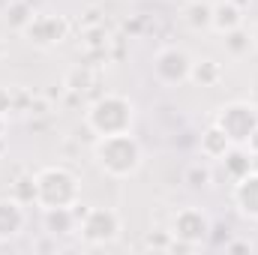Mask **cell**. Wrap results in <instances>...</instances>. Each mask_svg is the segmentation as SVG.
Here are the masks:
<instances>
[{
    "mask_svg": "<svg viewBox=\"0 0 258 255\" xmlns=\"http://www.w3.org/2000/svg\"><path fill=\"white\" fill-rule=\"evenodd\" d=\"M231 147H234L231 138L216 126V123H210V126L201 132V138H198V153H201L204 159H210V162H219Z\"/></svg>",
    "mask_w": 258,
    "mask_h": 255,
    "instance_id": "14",
    "label": "cell"
},
{
    "mask_svg": "<svg viewBox=\"0 0 258 255\" xmlns=\"http://www.w3.org/2000/svg\"><path fill=\"white\" fill-rule=\"evenodd\" d=\"M84 126L96 138L99 135L132 132V126H135V102L123 93H99L84 108Z\"/></svg>",
    "mask_w": 258,
    "mask_h": 255,
    "instance_id": "3",
    "label": "cell"
},
{
    "mask_svg": "<svg viewBox=\"0 0 258 255\" xmlns=\"http://www.w3.org/2000/svg\"><path fill=\"white\" fill-rule=\"evenodd\" d=\"M219 162H222L225 174L231 177V183H234V180H240V177H246V174L255 168V156H252L243 144H234V147L219 159Z\"/></svg>",
    "mask_w": 258,
    "mask_h": 255,
    "instance_id": "16",
    "label": "cell"
},
{
    "mask_svg": "<svg viewBox=\"0 0 258 255\" xmlns=\"http://www.w3.org/2000/svg\"><path fill=\"white\" fill-rule=\"evenodd\" d=\"M36 12H33V6H30V0H9V6L3 9V21H6V27L9 30H24L27 27V21L33 18Z\"/></svg>",
    "mask_w": 258,
    "mask_h": 255,
    "instance_id": "19",
    "label": "cell"
},
{
    "mask_svg": "<svg viewBox=\"0 0 258 255\" xmlns=\"http://www.w3.org/2000/svg\"><path fill=\"white\" fill-rule=\"evenodd\" d=\"M27 228V210L24 201L15 195H3L0 198V243H12L24 234Z\"/></svg>",
    "mask_w": 258,
    "mask_h": 255,
    "instance_id": "9",
    "label": "cell"
},
{
    "mask_svg": "<svg viewBox=\"0 0 258 255\" xmlns=\"http://www.w3.org/2000/svg\"><path fill=\"white\" fill-rule=\"evenodd\" d=\"M243 147H246V150H249L252 156H258V126L252 129V132H249V138H246V144H243Z\"/></svg>",
    "mask_w": 258,
    "mask_h": 255,
    "instance_id": "26",
    "label": "cell"
},
{
    "mask_svg": "<svg viewBox=\"0 0 258 255\" xmlns=\"http://www.w3.org/2000/svg\"><path fill=\"white\" fill-rule=\"evenodd\" d=\"M171 246H174L171 231H156V234H147L144 240V249H171Z\"/></svg>",
    "mask_w": 258,
    "mask_h": 255,
    "instance_id": "22",
    "label": "cell"
},
{
    "mask_svg": "<svg viewBox=\"0 0 258 255\" xmlns=\"http://www.w3.org/2000/svg\"><path fill=\"white\" fill-rule=\"evenodd\" d=\"M6 132H9V117H0V141L6 138Z\"/></svg>",
    "mask_w": 258,
    "mask_h": 255,
    "instance_id": "27",
    "label": "cell"
},
{
    "mask_svg": "<svg viewBox=\"0 0 258 255\" xmlns=\"http://www.w3.org/2000/svg\"><path fill=\"white\" fill-rule=\"evenodd\" d=\"M222 48H225V54H228V57H234V60H240V57L252 54V51H255L252 30H249V27H234V30L222 33Z\"/></svg>",
    "mask_w": 258,
    "mask_h": 255,
    "instance_id": "17",
    "label": "cell"
},
{
    "mask_svg": "<svg viewBox=\"0 0 258 255\" xmlns=\"http://www.w3.org/2000/svg\"><path fill=\"white\" fill-rule=\"evenodd\" d=\"M231 204L234 210L249 219V222H258V168H252L246 177L234 180V189H231Z\"/></svg>",
    "mask_w": 258,
    "mask_h": 255,
    "instance_id": "10",
    "label": "cell"
},
{
    "mask_svg": "<svg viewBox=\"0 0 258 255\" xmlns=\"http://www.w3.org/2000/svg\"><path fill=\"white\" fill-rule=\"evenodd\" d=\"M213 123L231 138V144H246L249 132L258 126V108L252 105V102L231 99V102H225V105L216 108Z\"/></svg>",
    "mask_w": 258,
    "mask_h": 255,
    "instance_id": "7",
    "label": "cell"
},
{
    "mask_svg": "<svg viewBox=\"0 0 258 255\" xmlns=\"http://www.w3.org/2000/svg\"><path fill=\"white\" fill-rule=\"evenodd\" d=\"M180 3H183V0H180Z\"/></svg>",
    "mask_w": 258,
    "mask_h": 255,
    "instance_id": "30",
    "label": "cell"
},
{
    "mask_svg": "<svg viewBox=\"0 0 258 255\" xmlns=\"http://www.w3.org/2000/svg\"><path fill=\"white\" fill-rule=\"evenodd\" d=\"M153 78L162 87H180L189 81V69H192V54L183 45H162L153 54Z\"/></svg>",
    "mask_w": 258,
    "mask_h": 255,
    "instance_id": "8",
    "label": "cell"
},
{
    "mask_svg": "<svg viewBox=\"0 0 258 255\" xmlns=\"http://www.w3.org/2000/svg\"><path fill=\"white\" fill-rule=\"evenodd\" d=\"M225 252H252V240H225Z\"/></svg>",
    "mask_w": 258,
    "mask_h": 255,
    "instance_id": "25",
    "label": "cell"
},
{
    "mask_svg": "<svg viewBox=\"0 0 258 255\" xmlns=\"http://www.w3.org/2000/svg\"><path fill=\"white\" fill-rule=\"evenodd\" d=\"M123 234V216L114 207H87L78 219V237L84 246H108Z\"/></svg>",
    "mask_w": 258,
    "mask_h": 255,
    "instance_id": "5",
    "label": "cell"
},
{
    "mask_svg": "<svg viewBox=\"0 0 258 255\" xmlns=\"http://www.w3.org/2000/svg\"><path fill=\"white\" fill-rule=\"evenodd\" d=\"M63 87L69 93H87L90 87H96V69L90 63H78L72 66L69 72H66L63 78Z\"/></svg>",
    "mask_w": 258,
    "mask_h": 255,
    "instance_id": "18",
    "label": "cell"
},
{
    "mask_svg": "<svg viewBox=\"0 0 258 255\" xmlns=\"http://www.w3.org/2000/svg\"><path fill=\"white\" fill-rule=\"evenodd\" d=\"M33 204L39 210L78 207L81 204V177L69 165H45L33 174Z\"/></svg>",
    "mask_w": 258,
    "mask_h": 255,
    "instance_id": "2",
    "label": "cell"
},
{
    "mask_svg": "<svg viewBox=\"0 0 258 255\" xmlns=\"http://www.w3.org/2000/svg\"><path fill=\"white\" fill-rule=\"evenodd\" d=\"M246 9H240L234 0H216L213 3V15H210V30L213 33H228V30H234V27H243V15Z\"/></svg>",
    "mask_w": 258,
    "mask_h": 255,
    "instance_id": "13",
    "label": "cell"
},
{
    "mask_svg": "<svg viewBox=\"0 0 258 255\" xmlns=\"http://www.w3.org/2000/svg\"><path fill=\"white\" fill-rule=\"evenodd\" d=\"M168 231L174 237V246L171 249H198L210 240L213 234V219L204 207L198 204H186L180 210L171 213V222H168Z\"/></svg>",
    "mask_w": 258,
    "mask_h": 255,
    "instance_id": "4",
    "label": "cell"
},
{
    "mask_svg": "<svg viewBox=\"0 0 258 255\" xmlns=\"http://www.w3.org/2000/svg\"><path fill=\"white\" fill-rule=\"evenodd\" d=\"M69 30L72 27H69L66 15H60V12H36L27 21V27L21 30V36H24L27 45L39 48V51H54L69 39Z\"/></svg>",
    "mask_w": 258,
    "mask_h": 255,
    "instance_id": "6",
    "label": "cell"
},
{
    "mask_svg": "<svg viewBox=\"0 0 258 255\" xmlns=\"http://www.w3.org/2000/svg\"><path fill=\"white\" fill-rule=\"evenodd\" d=\"M12 108H15V93H12L9 87L0 84V117H9Z\"/></svg>",
    "mask_w": 258,
    "mask_h": 255,
    "instance_id": "24",
    "label": "cell"
},
{
    "mask_svg": "<svg viewBox=\"0 0 258 255\" xmlns=\"http://www.w3.org/2000/svg\"><path fill=\"white\" fill-rule=\"evenodd\" d=\"M93 165L111 177V180H129L141 171L144 165V147L132 132H117V135H99L90 147Z\"/></svg>",
    "mask_w": 258,
    "mask_h": 255,
    "instance_id": "1",
    "label": "cell"
},
{
    "mask_svg": "<svg viewBox=\"0 0 258 255\" xmlns=\"http://www.w3.org/2000/svg\"><path fill=\"white\" fill-rule=\"evenodd\" d=\"M210 15H213V3H207V0H183L180 21H183L186 30H192V33L210 30Z\"/></svg>",
    "mask_w": 258,
    "mask_h": 255,
    "instance_id": "15",
    "label": "cell"
},
{
    "mask_svg": "<svg viewBox=\"0 0 258 255\" xmlns=\"http://www.w3.org/2000/svg\"><path fill=\"white\" fill-rule=\"evenodd\" d=\"M12 189H15L12 192L15 198H21V201H33V177H18Z\"/></svg>",
    "mask_w": 258,
    "mask_h": 255,
    "instance_id": "23",
    "label": "cell"
},
{
    "mask_svg": "<svg viewBox=\"0 0 258 255\" xmlns=\"http://www.w3.org/2000/svg\"><path fill=\"white\" fill-rule=\"evenodd\" d=\"M81 45L87 54H105L108 45H111V36L105 30V24H90V27H81Z\"/></svg>",
    "mask_w": 258,
    "mask_h": 255,
    "instance_id": "20",
    "label": "cell"
},
{
    "mask_svg": "<svg viewBox=\"0 0 258 255\" xmlns=\"http://www.w3.org/2000/svg\"><path fill=\"white\" fill-rule=\"evenodd\" d=\"M183 183H186L189 189H207V186L213 183L210 165H207V162H192V165H186V171H183Z\"/></svg>",
    "mask_w": 258,
    "mask_h": 255,
    "instance_id": "21",
    "label": "cell"
},
{
    "mask_svg": "<svg viewBox=\"0 0 258 255\" xmlns=\"http://www.w3.org/2000/svg\"><path fill=\"white\" fill-rule=\"evenodd\" d=\"M78 207H57V210H42V228L48 237H72L78 234Z\"/></svg>",
    "mask_w": 258,
    "mask_h": 255,
    "instance_id": "11",
    "label": "cell"
},
{
    "mask_svg": "<svg viewBox=\"0 0 258 255\" xmlns=\"http://www.w3.org/2000/svg\"><path fill=\"white\" fill-rule=\"evenodd\" d=\"M225 78V66L216 57H192V69H189V84L201 87V90H213L219 87Z\"/></svg>",
    "mask_w": 258,
    "mask_h": 255,
    "instance_id": "12",
    "label": "cell"
},
{
    "mask_svg": "<svg viewBox=\"0 0 258 255\" xmlns=\"http://www.w3.org/2000/svg\"><path fill=\"white\" fill-rule=\"evenodd\" d=\"M252 42H255V51H258V24L252 27Z\"/></svg>",
    "mask_w": 258,
    "mask_h": 255,
    "instance_id": "29",
    "label": "cell"
},
{
    "mask_svg": "<svg viewBox=\"0 0 258 255\" xmlns=\"http://www.w3.org/2000/svg\"><path fill=\"white\" fill-rule=\"evenodd\" d=\"M234 3H237L240 9H249V6H252V0H234Z\"/></svg>",
    "mask_w": 258,
    "mask_h": 255,
    "instance_id": "28",
    "label": "cell"
}]
</instances>
